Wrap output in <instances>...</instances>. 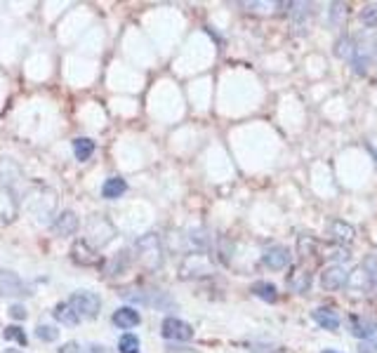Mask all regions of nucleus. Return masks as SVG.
I'll return each instance as SVG.
<instances>
[{
	"instance_id": "obj_27",
	"label": "nucleus",
	"mask_w": 377,
	"mask_h": 353,
	"mask_svg": "<svg viewBox=\"0 0 377 353\" xmlns=\"http://www.w3.org/2000/svg\"><path fill=\"white\" fill-rule=\"evenodd\" d=\"M321 353H339V351H335V349H325V351H321Z\"/></svg>"
},
{
	"instance_id": "obj_25",
	"label": "nucleus",
	"mask_w": 377,
	"mask_h": 353,
	"mask_svg": "<svg viewBox=\"0 0 377 353\" xmlns=\"http://www.w3.org/2000/svg\"><path fill=\"white\" fill-rule=\"evenodd\" d=\"M361 353H377V349L375 347H368V344H366V347H361Z\"/></svg>"
},
{
	"instance_id": "obj_23",
	"label": "nucleus",
	"mask_w": 377,
	"mask_h": 353,
	"mask_svg": "<svg viewBox=\"0 0 377 353\" xmlns=\"http://www.w3.org/2000/svg\"><path fill=\"white\" fill-rule=\"evenodd\" d=\"M59 353H80V344L78 342H66L59 347Z\"/></svg>"
},
{
	"instance_id": "obj_1",
	"label": "nucleus",
	"mask_w": 377,
	"mask_h": 353,
	"mask_svg": "<svg viewBox=\"0 0 377 353\" xmlns=\"http://www.w3.org/2000/svg\"><path fill=\"white\" fill-rule=\"evenodd\" d=\"M66 301H69V306L78 313L80 320H83V318L94 320L99 315V311H102V297L97 292H90V290L73 292Z\"/></svg>"
},
{
	"instance_id": "obj_16",
	"label": "nucleus",
	"mask_w": 377,
	"mask_h": 353,
	"mask_svg": "<svg viewBox=\"0 0 377 353\" xmlns=\"http://www.w3.org/2000/svg\"><path fill=\"white\" fill-rule=\"evenodd\" d=\"M142 344H139V337L132 332H125L121 340H118V353H139Z\"/></svg>"
},
{
	"instance_id": "obj_14",
	"label": "nucleus",
	"mask_w": 377,
	"mask_h": 353,
	"mask_svg": "<svg viewBox=\"0 0 377 353\" xmlns=\"http://www.w3.org/2000/svg\"><path fill=\"white\" fill-rule=\"evenodd\" d=\"M94 153V142L90 137H78L73 139V156H76L80 163H85V160H90Z\"/></svg>"
},
{
	"instance_id": "obj_2",
	"label": "nucleus",
	"mask_w": 377,
	"mask_h": 353,
	"mask_svg": "<svg viewBox=\"0 0 377 353\" xmlns=\"http://www.w3.org/2000/svg\"><path fill=\"white\" fill-rule=\"evenodd\" d=\"M137 250H139V262L144 264V269L156 271L163 262V247L156 233H146L144 238L137 240Z\"/></svg>"
},
{
	"instance_id": "obj_4",
	"label": "nucleus",
	"mask_w": 377,
	"mask_h": 353,
	"mask_svg": "<svg viewBox=\"0 0 377 353\" xmlns=\"http://www.w3.org/2000/svg\"><path fill=\"white\" fill-rule=\"evenodd\" d=\"M160 337L170 342H191L194 340V327L182 318H165L160 323Z\"/></svg>"
},
{
	"instance_id": "obj_3",
	"label": "nucleus",
	"mask_w": 377,
	"mask_h": 353,
	"mask_svg": "<svg viewBox=\"0 0 377 353\" xmlns=\"http://www.w3.org/2000/svg\"><path fill=\"white\" fill-rule=\"evenodd\" d=\"M125 299L130 301H137V304H144V306H151V308H165V306H173L175 301L168 297V292H160V290H153V288H142V290H123L121 292Z\"/></svg>"
},
{
	"instance_id": "obj_7",
	"label": "nucleus",
	"mask_w": 377,
	"mask_h": 353,
	"mask_svg": "<svg viewBox=\"0 0 377 353\" xmlns=\"http://www.w3.org/2000/svg\"><path fill=\"white\" fill-rule=\"evenodd\" d=\"M312 318H314L316 325H319L321 330H328V332H337L339 325H342V318H339V313L335 311V308H330V306L314 308Z\"/></svg>"
},
{
	"instance_id": "obj_6",
	"label": "nucleus",
	"mask_w": 377,
	"mask_h": 353,
	"mask_svg": "<svg viewBox=\"0 0 377 353\" xmlns=\"http://www.w3.org/2000/svg\"><path fill=\"white\" fill-rule=\"evenodd\" d=\"M262 264L271 271H283L290 267V250L283 245H273L262 254Z\"/></svg>"
},
{
	"instance_id": "obj_18",
	"label": "nucleus",
	"mask_w": 377,
	"mask_h": 353,
	"mask_svg": "<svg viewBox=\"0 0 377 353\" xmlns=\"http://www.w3.org/2000/svg\"><path fill=\"white\" fill-rule=\"evenodd\" d=\"M125 269H128V252L121 250V252H116L114 259L106 264V271H109V276H118V274H123Z\"/></svg>"
},
{
	"instance_id": "obj_26",
	"label": "nucleus",
	"mask_w": 377,
	"mask_h": 353,
	"mask_svg": "<svg viewBox=\"0 0 377 353\" xmlns=\"http://www.w3.org/2000/svg\"><path fill=\"white\" fill-rule=\"evenodd\" d=\"M3 353H21V351L19 349H5Z\"/></svg>"
},
{
	"instance_id": "obj_11",
	"label": "nucleus",
	"mask_w": 377,
	"mask_h": 353,
	"mask_svg": "<svg viewBox=\"0 0 377 353\" xmlns=\"http://www.w3.org/2000/svg\"><path fill=\"white\" fill-rule=\"evenodd\" d=\"M125 191H128V181H125L123 176H109V179L102 184V196H104L106 201H116Z\"/></svg>"
},
{
	"instance_id": "obj_8",
	"label": "nucleus",
	"mask_w": 377,
	"mask_h": 353,
	"mask_svg": "<svg viewBox=\"0 0 377 353\" xmlns=\"http://www.w3.org/2000/svg\"><path fill=\"white\" fill-rule=\"evenodd\" d=\"M346 283H349V274H346V269H342L339 264H335V267L325 269L321 274V285L325 290H342L346 288Z\"/></svg>"
},
{
	"instance_id": "obj_13",
	"label": "nucleus",
	"mask_w": 377,
	"mask_h": 353,
	"mask_svg": "<svg viewBox=\"0 0 377 353\" xmlns=\"http://www.w3.org/2000/svg\"><path fill=\"white\" fill-rule=\"evenodd\" d=\"M53 315H55L57 323H62V325H78L80 323L78 313L69 306V301H59V304L55 306Z\"/></svg>"
},
{
	"instance_id": "obj_12",
	"label": "nucleus",
	"mask_w": 377,
	"mask_h": 353,
	"mask_svg": "<svg viewBox=\"0 0 377 353\" xmlns=\"http://www.w3.org/2000/svg\"><path fill=\"white\" fill-rule=\"evenodd\" d=\"M250 292H253L255 297H260L262 301H267V304H276V301H278V290H276V285L269 283V281H257V283H253V288H250Z\"/></svg>"
},
{
	"instance_id": "obj_9",
	"label": "nucleus",
	"mask_w": 377,
	"mask_h": 353,
	"mask_svg": "<svg viewBox=\"0 0 377 353\" xmlns=\"http://www.w3.org/2000/svg\"><path fill=\"white\" fill-rule=\"evenodd\" d=\"M111 323H114L118 330H132V327H137L139 323H142V315H139L137 308L121 306V308H116L114 315H111Z\"/></svg>"
},
{
	"instance_id": "obj_19",
	"label": "nucleus",
	"mask_w": 377,
	"mask_h": 353,
	"mask_svg": "<svg viewBox=\"0 0 377 353\" xmlns=\"http://www.w3.org/2000/svg\"><path fill=\"white\" fill-rule=\"evenodd\" d=\"M3 337H5L7 342H17L19 347H26V342H28L26 332H24V330H21L19 325H10V327H5Z\"/></svg>"
},
{
	"instance_id": "obj_21",
	"label": "nucleus",
	"mask_w": 377,
	"mask_h": 353,
	"mask_svg": "<svg viewBox=\"0 0 377 353\" xmlns=\"http://www.w3.org/2000/svg\"><path fill=\"white\" fill-rule=\"evenodd\" d=\"M361 19H364L366 26H377V5H368L364 12H361Z\"/></svg>"
},
{
	"instance_id": "obj_22",
	"label": "nucleus",
	"mask_w": 377,
	"mask_h": 353,
	"mask_svg": "<svg viewBox=\"0 0 377 353\" xmlns=\"http://www.w3.org/2000/svg\"><path fill=\"white\" fill-rule=\"evenodd\" d=\"M10 315H12V318H17V320H24L26 318V308L21 304H12L10 306Z\"/></svg>"
},
{
	"instance_id": "obj_5",
	"label": "nucleus",
	"mask_w": 377,
	"mask_h": 353,
	"mask_svg": "<svg viewBox=\"0 0 377 353\" xmlns=\"http://www.w3.org/2000/svg\"><path fill=\"white\" fill-rule=\"evenodd\" d=\"M28 288L17 274L0 269V297H26Z\"/></svg>"
},
{
	"instance_id": "obj_20",
	"label": "nucleus",
	"mask_w": 377,
	"mask_h": 353,
	"mask_svg": "<svg viewBox=\"0 0 377 353\" xmlns=\"http://www.w3.org/2000/svg\"><path fill=\"white\" fill-rule=\"evenodd\" d=\"M35 337H38L40 342H57L59 340V330L55 325H38L35 327Z\"/></svg>"
},
{
	"instance_id": "obj_17",
	"label": "nucleus",
	"mask_w": 377,
	"mask_h": 353,
	"mask_svg": "<svg viewBox=\"0 0 377 353\" xmlns=\"http://www.w3.org/2000/svg\"><path fill=\"white\" fill-rule=\"evenodd\" d=\"M288 283H290V288L295 292H307L309 285H312V274L309 271H295Z\"/></svg>"
},
{
	"instance_id": "obj_15",
	"label": "nucleus",
	"mask_w": 377,
	"mask_h": 353,
	"mask_svg": "<svg viewBox=\"0 0 377 353\" xmlns=\"http://www.w3.org/2000/svg\"><path fill=\"white\" fill-rule=\"evenodd\" d=\"M375 332H377V327L371 320L356 318V315L351 318V335L354 337H359V340H371V337H375Z\"/></svg>"
},
{
	"instance_id": "obj_10",
	"label": "nucleus",
	"mask_w": 377,
	"mask_h": 353,
	"mask_svg": "<svg viewBox=\"0 0 377 353\" xmlns=\"http://www.w3.org/2000/svg\"><path fill=\"white\" fill-rule=\"evenodd\" d=\"M78 226H80V222H78L76 212H73V210H64L62 215L55 219L53 229H55L57 235H73V233L78 231Z\"/></svg>"
},
{
	"instance_id": "obj_24",
	"label": "nucleus",
	"mask_w": 377,
	"mask_h": 353,
	"mask_svg": "<svg viewBox=\"0 0 377 353\" xmlns=\"http://www.w3.org/2000/svg\"><path fill=\"white\" fill-rule=\"evenodd\" d=\"M80 353H109L106 347H102V344H87L85 349H80Z\"/></svg>"
}]
</instances>
